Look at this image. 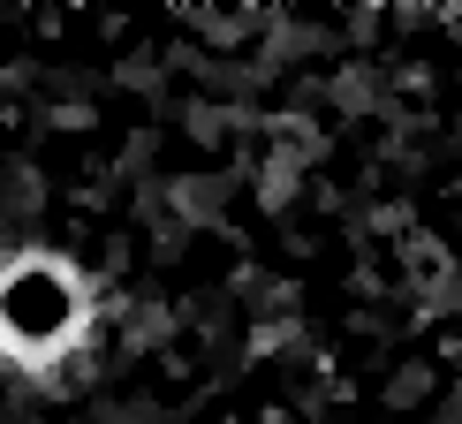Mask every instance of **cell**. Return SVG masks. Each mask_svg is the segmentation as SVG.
Returning <instances> with one entry per match:
<instances>
[{
	"label": "cell",
	"mask_w": 462,
	"mask_h": 424,
	"mask_svg": "<svg viewBox=\"0 0 462 424\" xmlns=\"http://www.w3.org/2000/svg\"><path fill=\"white\" fill-rule=\"evenodd\" d=\"M76 326V288L53 265H15L0 281V334H15L23 349H46L53 334Z\"/></svg>",
	"instance_id": "cell-1"
}]
</instances>
